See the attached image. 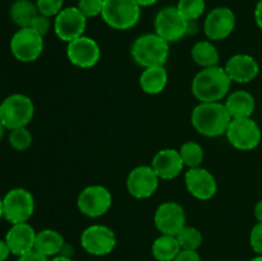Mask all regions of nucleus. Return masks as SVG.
I'll list each match as a JSON object with an SVG mask.
<instances>
[{"mask_svg": "<svg viewBox=\"0 0 262 261\" xmlns=\"http://www.w3.org/2000/svg\"><path fill=\"white\" fill-rule=\"evenodd\" d=\"M179 154H181L184 166H188L189 169L201 166L205 158L202 146L200 143L194 142V141H188V142L183 143L179 148Z\"/></svg>", "mask_w": 262, "mask_h": 261, "instance_id": "nucleus-27", "label": "nucleus"}, {"mask_svg": "<svg viewBox=\"0 0 262 261\" xmlns=\"http://www.w3.org/2000/svg\"><path fill=\"white\" fill-rule=\"evenodd\" d=\"M130 54L133 60L143 68L161 67L169 58V42L156 33H145L132 44Z\"/></svg>", "mask_w": 262, "mask_h": 261, "instance_id": "nucleus-3", "label": "nucleus"}, {"mask_svg": "<svg viewBox=\"0 0 262 261\" xmlns=\"http://www.w3.org/2000/svg\"><path fill=\"white\" fill-rule=\"evenodd\" d=\"M64 0H36V7L40 14L55 18L64 9Z\"/></svg>", "mask_w": 262, "mask_h": 261, "instance_id": "nucleus-31", "label": "nucleus"}, {"mask_svg": "<svg viewBox=\"0 0 262 261\" xmlns=\"http://www.w3.org/2000/svg\"><path fill=\"white\" fill-rule=\"evenodd\" d=\"M64 245V237L54 229H42L36 234L35 251L48 258L58 256Z\"/></svg>", "mask_w": 262, "mask_h": 261, "instance_id": "nucleus-22", "label": "nucleus"}, {"mask_svg": "<svg viewBox=\"0 0 262 261\" xmlns=\"http://www.w3.org/2000/svg\"><path fill=\"white\" fill-rule=\"evenodd\" d=\"M176 7L187 20H197L204 15L206 0H178Z\"/></svg>", "mask_w": 262, "mask_h": 261, "instance_id": "nucleus-29", "label": "nucleus"}, {"mask_svg": "<svg viewBox=\"0 0 262 261\" xmlns=\"http://www.w3.org/2000/svg\"><path fill=\"white\" fill-rule=\"evenodd\" d=\"M237 18L228 7H217L207 13L204 22V32L210 41H222L229 37L235 28Z\"/></svg>", "mask_w": 262, "mask_h": 261, "instance_id": "nucleus-13", "label": "nucleus"}, {"mask_svg": "<svg viewBox=\"0 0 262 261\" xmlns=\"http://www.w3.org/2000/svg\"><path fill=\"white\" fill-rule=\"evenodd\" d=\"M4 132H5V128L4 125L2 124V122H0V141H2L3 137H4Z\"/></svg>", "mask_w": 262, "mask_h": 261, "instance_id": "nucleus-44", "label": "nucleus"}, {"mask_svg": "<svg viewBox=\"0 0 262 261\" xmlns=\"http://www.w3.org/2000/svg\"><path fill=\"white\" fill-rule=\"evenodd\" d=\"M232 79L219 66L204 68L192 81V94L200 102L222 101L229 92Z\"/></svg>", "mask_w": 262, "mask_h": 261, "instance_id": "nucleus-2", "label": "nucleus"}, {"mask_svg": "<svg viewBox=\"0 0 262 261\" xmlns=\"http://www.w3.org/2000/svg\"><path fill=\"white\" fill-rule=\"evenodd\" d=\"M30 28H32L33 31H36L38 35H41L43 37V36L48 35L49 31H50L51 28L50 18L38 13V14L35 17V19L31 22Z\"/></svg>", "mask_w": 262, "mask_h": 261, "instance_id": "nucleus-33", "label": "nucleus"}, {"mask_svg": "<svg viewBox=\"0 0 262 261\" xmlns=\"http://www.w3.org/2000/svg\"><path fill=\"white\" fill-rule=\"evenodd\" d=\"M255 20L256 25L262 30V0H258L255 7Z\"/></svg>", "mask_w": 262, "mask_h": 261, "instance_id": "nucleus-38", "label": "nucleus"}, {"mask_svg": "<svg viewBox=\"0 0 262 261\" xmlns=\"http://www.w3.org/2000/svg\"><path fill=\"white\" fill-rule=\"evenodd\" d=\"M151 166L159 178L163 181H170V179L177 178L183 171L184 163L182 160L179 150L163 148L155 154Z\"/></svg>", "mask_w": 262, "mask_h": 261, "instance_id": "nucleus-20", "label": "nucleus"}, {"mask_svg": "<svg viewBox=\"0 0 262 261\" xmlns=\"http://www.w3.org/2000/svg\"><path fill=\"white\" fill-rule=\"evenodd\" d=\"M86 27L87 18L77 7L64 8L54 18V32L58 36V38L67 44L83 36Z\"/></svg>", "mask_w": 262, "mask_h": 261, "instance_id": "nucleus-12", "label": "nucleus"}, {"mask_svg": "<svg viewBox=\"0 0 262 261\" xmlns=\"http://www.w3.org/2000/svg\"><path fill=\"white\" fill-rule=\"evenodd\" d=\"M255 217L258 223H262V200L255 206Z\"/></svg>", "mask_w": 262, "mask_h": 261, "instance_id": "nucleus-41", "label": "nucleus"}, {"mask_svg": "<svg viewBox=\"0 0 262 261\" xmlns=\"http://www.w3.org/2000/svg\"><path fill=\"white\" fill-rule=\"evenodd\" d=\"M4 217V210H3V199H0V219Z\"/></svg>", "mask_w": 262, "mask_h": 261, "instance_id": "nucleus-45", "label": "nucleus"}, {"mask_svg": "<svg viewBox=\"0 0 262 261\" xmlns=\"http://www.w3.org/2000/svg\"><path fill=\"white\" fill-rule=\"evenodd\" d=\"M160 178L152 166L140 165L129 171L127 177V191L135 199H148L156 192Z\"/></svg>", "mask_w": 262, "mask_h": 261, "instance_id": "nucleus-15", "label": "nucleus"}, {"mask_svg": "<svg viewBox=\"0 0 262 261\" xmlns=\"http://www.w3.org/2000/svg\"><path fill=\"white\" fill-rule=\"evenodd\" d=\"M12 55L22 63L37 60L43 50V37L32 28H18L10 38Z\"/></svg>", "mask_w": 262, "mask_h": 261, "instance_id": "nucleus-7", "label": "nucleus"}, {"mask_svg": "<svg viewBox=\"0 0 262 261\" xmlns=\"http://www.w3.org/2000/svg\"><path fill=\"white\" fill-rule=\"evenodd\" d=\"M17 261H50V258L45 257V256H42L41 253L36 252V251L33 250L31 251V252L19 256V257L17 258Z\"/></svg>", "mask_w": 262, "mask_h": 261, "instance_id": "nucleus-36", "label": "nucleus"}, {"mask_svg": "<svg viewBox=\"0 0 262 261\" xmlns=\"http://www.w3.org/2000/svg\"><path fill=\"white\" fill-rule=\"evenodd\" d=\"M141 9L136 0H104L101 18L113 30L127 31L138 23Z\"/></svg>", "mask_w": 262, "mask_h": 261, "instance_id": "nucleus-5", "label": "nucleus"}, {"mask_svg": "<svg viewBox=\"0 0 262 261\" xmlns=\"http://www.w3.org/2000/svg\"><path fill=\"white\" fill-rule=\"evenodd\" d=\"M184 182H186L187 191L197 200L206 201L216 194V179L207 169L202 166L188 169L184 176Z\"/></svg>", "mask_w": 262, "mask_h": 261, "instance_id": "nucleus-17", "label": "nucleus"}, {"mask_svg": "<svg viewBox=\"0 0 262 261\" xmlns=\"http://www.w3.org/2000/svg\"><path fill=\"white\" fill-rule=\"evenodd\" d=\"M151 251L156 261H174L182 248L176 235L161 234L154 241Z\"/></svg>", "mask_w": 262, "mask_h": 261, "instance_id": "nucleus-25", "label": "nucleus"}, {"mask_svg": "<svg viewBox=\"0 0 262 261\" xmlns=\"http://www.w3.org/2000/svg\"><path fill=\"white\" fill-rule=\"evenodd\" d=\"M224 104L233 119L251 118L256 109L255 97L251 92L245 91V90L232 92Z\"/></svg>", "mask_w": 262, "mask_h": 261, "instance_id": "nucleus-21", "label": "nucleus"}, {"mask_svg": "<svg viewBox=\"0 0 262 261\" xmlns=\"http://www.w3.org/2000/svg\"><path fill=\"white\" fill-rule=\"evenodd\" d=\"M166 84H168V72L164 66L145 68L140 76V86L145 94H161L165 90Z\"/></svg>", "mask_w": 262, "mask_h": 261, "instance_id": "nucleus-23", "label": "nucleus"}, {"mask_svg": "<svg viewBox=\"0 0 262 261\" xmlns=\"http://www.w3.org/2000/svg\"><path fill=\"white\" fill-rule=\"evenodd\" d=\"M4 219L10 224L27 223L35 212V199L28 189L17 187L3 197Z\"/></svg>", "mask_w": 262, "mask_h": 261, "instance_id": "nucleus-6", "label": "nucleus"}, {"mask_svg": "<svg viewBox=\"0 0 262 261\" xmlns=\"http://www.w3.org/2000/svg\"><path fill=\"white\" fill-rule=\"evenodd\" d=\"M191 56L194 63L201 67L202 69L217 66L220 59L216 46L210 40L199 41V42L194 44L192 46Z\"/></svg>", "mask_w": 262, "mask_h": 261, "instance_id": "nucleus-26", "label": "nucleus"}, {"mask_svg": "<svg viewBox=\"0 0 262 261\" xmlns=\"http://www.w3.org/2000/svg\"><path fill=\"white\" fill-rule=\"evenodd\" d=\"M174 261H202L201 256L197 251H189V250H182L178 253Z\"/></svg>", "mask_w": 262, "mask_h": 261, "instance_id": "nucleus-35", "label": "nucleus"}, {"mask_svg": "<svg viewBox=\"0 0 262 261\" xmlns=\"http://www.w3.org/2000/svg\"><path fill=\"white\" fill-rule=\"evenodd\" d=\"M33 115L35 105L27 95L12 94L0 102V122L8 130L27 127Z\"/></svg>", "mask_w": 262, "mask_h": 261, "instance_id": "nucleus-4", "label": "nucleus"}, {"mask_svg": "<svg viewBox=\"0 0 262 261\" xmlns=\"http://www.w3.org/2000/svg\"><path fill=\"white\" fill-rule=\"evenodd\" d=\"M50 261H73V258L72 257H66V256H55V257L50 258Z\"/></svg>", "mask_w": 262, "mask_h": 261, "instance_id": "nucleus-43", "label": "nucleus"}, {"mask_svg": "<svg viewBox=\"0 0 262 261\" xmlns=\"http://www.w3.org/2000/svg\"><path fill=\"white\" fill-rule=\"evenodd\" d=\"M102 7H104V0H78L77 5V8L83 13L87 19L101 15Z\"/></svg>", "mask_w": 262, "mask_h": 261, "instance_id": "nucleus-32", "label": "nucleus"}, {"mask_svg": "<svg viewBox=\"0 0 262 261\" xmlns=\"http://www.w3.org/2000/svg\"><path fill=\"white\" fill-rule=\"evenodd\" d=\"M250 261H262V255H257V256H256V257L251 258Z\"/></svg>", "mask_w": 262, "mask_h": 261, "instance_id": "nucleus-46", "label": "nucleus"}, {"mask_svg": "<svg viewBox=\"0 0 262 261\" xmlns=\"http://www.w3.org/2000/svg\"><path fill=\"white\" fill-rule=\"evenodd\" d=\"M233 118L224 102H200L193 109L191 122L194 129L205 137H219L227 133Z\"/></svg>", "mask_w": 262, "mask_h": 261, "instance_id": "nucleus-1", "label": "nucleus"}, {"mask_svg": "<svg viewBox=\"0 0 262 261\" xmlns=\"http://www.w3.org/2000/svg\"><path fill=\"white\" fill-rule=\"evenodd\" d=\"M67 56L68 60L78 68H92L101 58V49L94 38L83 35L68 42Z\"/></svg>", "mask_w": 262, "mask_h": 261, "instance_id": "nucleus-14", "label": "nucleus"}, {"mask_svg": "<svg viewBox=\"0 0 262 261\" xmlns=\"http://www.w3.org/2000/svg\"><path fill=\"white\" fill-rule=\"evenodd\" d=\"M154 222L161 234L177 235L186 227V211L178 202L166 201L156 209Z\"/></svg>", "mask_w": 262, "mask_h": 261, "instance_id": "nucleus-16", "label": "nucleus"}, {"mask_svg": "<svg viewBox=\"0 0 262 261\" xmlns=\"http://www.w3.org/2000/svg\"><path fill=\"white\" fill-rule=\"evenodd\" d=\"M224 69L232 82L237 83L252 82L260 72V67L256 59L248 54H235L230 56Z\"/></svg>", "mask_w": 262, "mask_h": 261, "instance_id": "nucleus-18", "label": "nucleus"}, {"mask_svg": "<svg viewBox=\"0 0 262 261\" xmlns=\"http://www.w3.org/2000/svg\"><path fill=\"white\" fill-rule=\"evenodd\" d=\"M38 14L36 3L31 0H15L9 8V18L17 27H30L31 22Z\"/></svg>", "mask_w": 262, "mask_h": 261, "instance_id": "nucleus-24", "label": "nucleus"}, {"mask_svg": "<svg viewBox=\"0 0 262 261\" xmlns=\"http://www.w3.org/2000/svg\"><path fill=\"white\" fill-rule=\"evenodd\" d=\"M154 27L156 35L171 44L187 36L188 20L179 13L177 7H165L155 15Z\"/></svg>", "mask_w": 262, "mask_h": 261, "instance_id": "nucleus-9", "label": "nucleus"}, {"mask_svg": "<svg viewBox=\"0 0 262 261\" xmlns=\"http://www.w3.org/2000/svg\"><path fill=\"white\" fill-rule=\"evenodd\" d=\"M199 31V23L197 20H188V27H187V35H194Z\"/></svg>", "mask_w": 262, "mask_h": 261, "instance_id": "nucleus-40", "label": "nucleus"}, {"mask_svg": "<svg viewBox=\"0 0 262 261\" xmlns=\"http://www.w3.org/2000/svg\"><path fill=\"white\" fill-rule=\"evenodd\" d=\"M36 234L37 232L33 229L32 225L28 223H19V224H13L9 228L4 240L7 241L12 255L19 257L35 250Z\"/></svg>", "mask_w": 262, "mask_h": 261, "instance_id": "nucleus-19", "label": "nucleus"}, {"mask_svg": "<svg viewBox=\"0 0 262 261\" xmlns=\"http://www.w3.org/2000/svg\"><path fill=\"white\" fill-rule=\"evenodd\" d=\"M73 253H74L73 246L68 245V243L66 242V245L63 246V248H61V251H60V253H59V255L66 256V257H72V256H73Z\"/></svg>", "mask_w": 262, "mask_h": 261, "instance_id": "nucleus-39", "label": "nucleus"}, {"mask_svg": "<svg viewBox=\"0 0 262 261\" xmlns=\"http://www.w3.org/2000/svg\"><path fill=\"white\" fill-rule=\"evenodd\" d=\"M8 142L10 147L15 151H26L32 145V135L27 127L12 129L8 136Z\"/></svg>", "mask_w": 262, "mask_h": 261, "instance_id": "nucleus-30", "label": "nucleus"}, {"mask_svg": "<svg viewBox=\"0 0 262 261\" xmlns=\"http://www.w3.org/2000/svg\"><path fill=\"white\" fill-rule=\"evenodd\" d=\"M10 255H12V252H10V248L8 246L7 241L0 240V261H7Z\"/></svg>", "mask_w": 262, "mask_h": 261, "instance_id": "nucleus-37", "label": "nucleus"}, {"mask_svg": "<svg viewBox=\"0 0 262 261\" xmlns=\"http://www.w3.org/2000/svg\"><path fill=\"white\" fill-rule=\"evenodd\" d=\"M250 245L253 252L262 255V223H257L251 230Z\"/></svg>", "mask_w": 262, "mask_h": 261, "instance_id": "nucleus-34", "label": "nucleus"}, {"mask_svg": "<svg viewBox=\"0 0 262 261\" xmlns=\"http://www.w3.org/2000/svg\"><path fill=\"white\" fill-rule=\"evenodd\" d=\"M178 240L179 245H181L182 250H189V251H197L202 245V233L200 232L197 228L194 227H186L176 235Z\"/></svg>", "mask_w": 262, "mask_h": 261, "instance_id": "nucleus-28", "label": "nucleus"}, {"mask_svg": "<svg viewBox=\"0 0 262 261\" xmlns=\"http://www.w3.org/2000/svg\"><path fill=\"white\" fill-rule=\"evenodd\" d=\"M113 197L109 189L100 184H92L81 191L77 199V207L79 212L87 217L102 216L110 210Z\"/></svg>", "mask_w": 262, "mask_h": 261, "instance_id": "nucleus-8", "label": "nucleus"}, {"mask_svg": "<svg viewBox=\"0 0 262 261\" xmlns=\"http://www.w3.org/2000/svg\"><path fill=\"white\" fill-rule=\"evenodd\" d=\"M227 138L230 145L241 151H251L261 142L260 125L252 118L233 119L227 130Z\"/></svg>", "mask_w": 262, "mask_h": 261, "instance_id": "nucleus-10", "label": "nucleus"}, {"mask_svg": "<svg viewBox=\"0 0 262 261\" xmlns=\"http://www.w3.org/2000/svg\"><path fill=\"white\" fill-rule=\"evenodd\" d=\"M136 2L138 3V5H140L141 8H146V7H152V5H155L159 0H136Z\"/></svg>", "mask_w": 262, "mask_h": 261, "instance_id": "nucleus-42", "label": "nucleus"}, {"mask_svg": "<svg viewBox=\"0 0 262 261\" xmlns=\"http://www.w3.org/2000/svg\"><path fill=\"white\" fill-rule=\"evenodd\" d=\"M81 246L92 256H106L117 246V237L112 228L102 224L90 225L82 232Z\"/></svg>", "mask_w": 262, "mask_h": 261, "instance_id": "nucleus-11", "label": "nucleus"}]
</instances>
